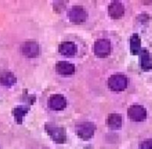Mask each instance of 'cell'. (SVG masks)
<instances>
[{"label":"cell","mask_w":152,"mask_h":149,"mask_svg":"<svg viewBox=\"0 0 152 149\" xmlns=\"http://www.w3.org/2000/svg\"><path fill=\"white\" fill-rule=\"evenodd\" d=\"M95 130V125L90 122H83L76 126V132L77 136L84 140L90 139L94 136Z\"/></svg>","instance_id":"1"},{"label":"cell","mask_w":152,"mask_h":149,"mask_svg":"<svg viewBox=\"0 0 152 149\" xmlns=\"http://www.w3.org/2000/svg\"><path fill=\"white\" fill-rule=\"evenodd\" d=\"M127 79L126 76L121 74H114L110 77L108 80L109 89L112 91H123L127 87Z\"/></svg>","instance_id":"2"},{"label":"cell","mask_w":152,"mask_h":149,"mask_svg":"<svg viewBox=\"0 0 152 149\" xmlns=\"http://www.w3.org/2000/svg\"><path fill=\"white\" fill-rule=\"evenodd\" d=\"M69 18L71 22L76 23V24H80L86 21L87 13L83 6L76 5L70 9L69 13Z\"/></svg>","instance_id":"3"},{"label":"cell","mask_w":152,"mask_h":149,"mask_svg":"<svg viewBox=\"0 0 152 149\" xmlns=\"http://www.w3.org/2000/svg\"><path fill=\"white\" fill-rule=\"evenodd\" d=\"M45 130L51 138L57 143H63L66 140V133L63 128L56 126L53 123H47L45 125Z\"/></svg>","instance_id":"4"},{"label":"cell","mask_w":152,"mask_h":149,"mask_svg":"<svg viewBox=\"0 0 152 149\" xmlns=\"http://www.w3.org/2000/svg\"><path fill=\"white\" fill-rule=\"evenodd\" d=\"M111 46L108 39H99L94 43V51L96 56L100 58H104L110 54Z\"/></svg>","instance_id":"5"},{"label":"cell","mask_w":152,"mask_h":149,"mask_svg":"<svg viewBox=\"0 0 152 149\" xmlns=\"http://www.w3.org/2000/svg\"><path fill=\"white\" fill-rule=\"evenodd\" d=\"M127 114L132 121L139 122H143L146 119L147 112L143 106L134 105L128 108Z\"/></svg>","instance_id":"6"},{"label":"cell","mask_w":152,"mask_h":149,"mask_svg":"<svg viewBox=\"0 0 152 149\" xmlns=\"http://www.w3.org/2000/svg\"><path fill=\"white\" fill-rule=\"evenodd\" d=\"M21 53L28 58L37 57L39 54V46L35 41H27L21 46Z\"/></svg>","instance_id":"7"},{"label":"cell","mask_w":152,"mask_h":149,"mask_svg":"<svg viewBox=\"0 0 152 149\" xmlns=\"http://www.w3.org/2000/svg\"><path fill=\"white\" fill-rule=\"evenodd\" d=\"M67 105L65 97L61 95H53L48 100V106L54 111L63 110Z\"/></svg>","instance_id":"8"},{"label":"cell","mask_w":152,"mask_h":149,"mask_svg":"<svg viewBox=\"0 0 152 149\" xmlns=\"http://www.w3.org/2000/svg\"><path fill=\"white\" fill-rule=\"evenodd\" d=\"M125 13V7L121 2L114 1L109 6V15L112 19H120Z\"/></svg>","instance_id":"9"},{"label":"cell","mask_w":152,"mask_h":149,"mask_svg":"<svg viewBox=\"0 0 152 149\" xmlns=\"http://www.w3.org/2000/svg\"><path fill=\"white\" fill-rule=\"evenodd\" d=\"M59 52L64 56H74L77 53V46L70 41H65L59 46Z\"/></svg>","instance_id":"10"},{"label":"cell","mask_w":152,"mask_h":149,"mask_svg":"<svg viewBox=\"0 0 152 149\" xmlns=\"http://www.w3.org/2000/svg\"><path fill=\"white\" fill-rule=\"evenodd\" d=\"M56 72L61 75H71L75 72V66L65 61H61L56 63Z\"/></svg>","instance_id":"11"},{"label":"cell","mask_w":152,"mask_h":149,"mask_svg":"<svg viewBox=\"0 0 152 149\" xmlns=\"http://www.w3.org/2000/svg\"><path fill=\"white\" fill-rule=\"evenodd\" d=\"M141 58V67L143 71L148 72L152 69V60L150 52L147 49H142L140 53Z\"/></svg>","instance_id":"12"},{"label":"cell","mask_w":152,"mask_h":149,"mask_svg":"<svg viewBox=\"0 0 152 149\" xmlns=\"http://www.w3.org/2000/svg\"><path fill=\"white\" fill-rule=\"evenodd\" d=\"M108 126L112 130H118L122 127V116L118 114H110L107 119Z\"/></svg>","instance_id":"13"},{"label":"cell","mask_w":152,"mask_h":149,"mask_svg":"<svg viewBox=\"0 0 152 149\" xmlns=\"http://www.w3.org/2000/svg\"><path fill=\"white\" fill-rule=\"evenodd\" d=\"M130 51L134 55H140L142 51L141 38L138 34H133V36L130 38Z\"/></svg>","instance_id":"14"},{"label":"cell","mask_w":152,"mask_h":149,"mask_svg":"<svg viewBox=\"0 0 152 149\" xmlns=\"http://www.w3.org/2000/svg\"><path fill=\"white\" fill-rule=\"evenodd\" d=\"M0 83L5 87H12L16 83V78L10 72H3L0 73Z\"/></svg>","instance_id":"15"},{"label":"cell","mask_w":152,"mask_h":149,"mask_svg":"<svg viewBox=\"0 0 152 149\" xmlns=\"http://www.w3.org/2000/svg\"><path fill=\"white\" fill-rule=\"evenodd\" d=\"M28 112V109L24 106H19L17 108H15L12 112L16 121L18 123H21V120H22V117L27 114Z\"/></svg>","instance_id":"16"},{"label":"cell","mask_w":152,"mask_h":149,"mask_svg":"<svg viewBox=\"0 0 152 149\" xmlns=\"http://www.w3.org/2000/svg\"><path fill=\"white\" fill-rule=\"evenodd\" d=\"M141 149H152V139L144 140L140 144Z\"/></svg>","instance_id":"17"}]
</instances>
